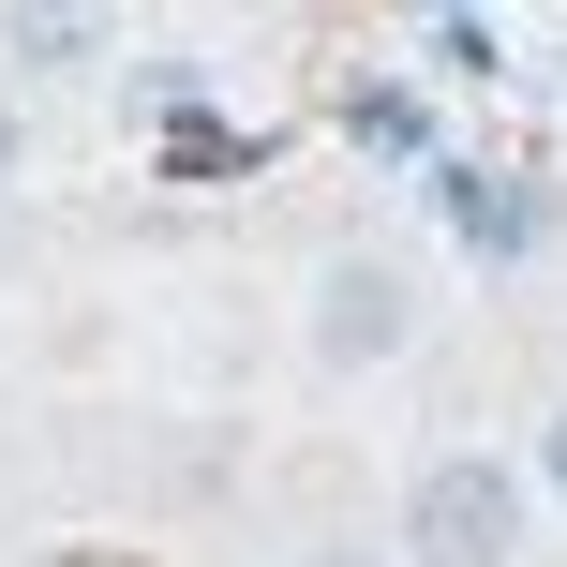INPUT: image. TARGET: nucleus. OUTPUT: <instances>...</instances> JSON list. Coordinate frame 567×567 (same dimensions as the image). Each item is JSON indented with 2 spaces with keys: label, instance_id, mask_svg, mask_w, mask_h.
<instances>
[{
  "label": "nucleus",
  "instance_id": "6",
  "mask_svg": "<svg viewBox=\"0 0 567 567\" xmlns=\"http://www.w3.org/2000/svg\"><path fill=\"white\" fill-rule=\"evenodd\" d=\"M299 567H389V553H299Z\"/></svg>",
  "mask_w": 567,
  "mask_h": 567
},
{
  "label": "nucleus",
  "instance_id": "4",
  "mask_svg": "<svg viewBox=\"0 0 567 567\" xmlns=\"http://www.w3.org/2000/svg\"><path fill=\"white\" fill-rule=\"evenodd\" d=\"M538 493H553V508H567V419L538 433Z\"/></svg>",
  "mask_w": 567,
  "mask_h": 567
},
{
  "label": "nucleus",
  "instance_id": "1",
  "mask_svg": "<svg viewBox=\"0 0 567 567\" xmlns=\"http://www.w3.org/2000/svg\"><path fill=\"white\" fill-rule=\"evenodd\" d=\"M403 553H419V567H508L523 553V463L433 449L419 493H403Z\"/></svg>",
  "mask_w": 567,
  "mask_h": 567
},
{
  "label": "nucleus",
  "instance_id": "2",
  "mask_svg": "<svg viewBox=\"0 0 567 567\" xmlns=\"http://www.w3.org/2000/svg\"><path fill=\"white\" fill-rule=\"evenodd\" d=\"M403 343H419V269H403V255L359 239V255L313 269V359H329V373H389Z\"/></svg>",
  "mask_w": 567,
  "mask_h": 567
},
{
  "label": "nucleus",
  "instance_id": "3",
  "mask_svg": "<svg viewBox=\"0 0 567 567\" xmlns=\"http://www.w3.org/2000/svg\"><path fill=\"white\" fill-rule=\"evenodd\" d=\"M0 45H16L30 75H90V60L120 45V0H0Z\"/></svg>",
  "mask_w": 567,
  "mask_h": 567
},
{
  "label": "nucleus",
  "instance_id": "5",
  "mask_svg": "<svg viewBox=\"0 0 567 567\" xmlns=\"http://www.w3.org/2000/svg\"><path fill=\"white\" fill-rule=\"evenodd\" d=\"M16 165H30V120H16V105H0V195H16Z\"/></svg>",
  "mask_w": 567,
  "mask_h": 567
},
{
  "label": "nucleus",
  "instance_id": "7",
  "mask_svg": "<svg viewBox=\"0 0 567 567\" xmlns=\"http://www.w3.org/2000/svg\"><path fill=\"white\" fill-rule=\"evenodd\" d=\"M553 75H567V30H553Z\"/></svg>",
  "mask_w": 567,
  "mask_h": 567
}]
</instances>
